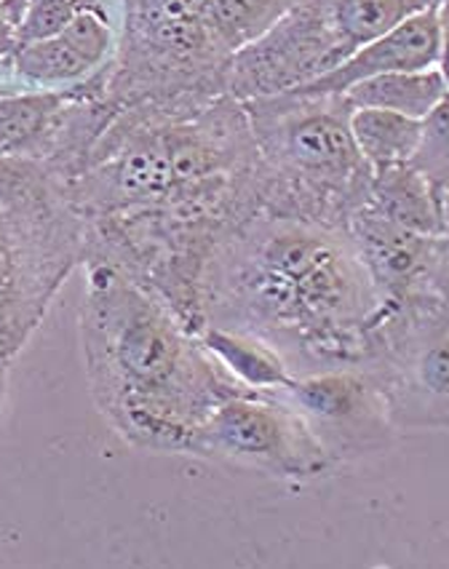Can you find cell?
<instances>
[{
  "label": "cell",
  "instance_id": "cell-1",
  "mask_svg": "<svg viewBox=\"0 0 449 569\" xmlns=\"http://www.w3.org/2000/svg\"><path fill=\"white\" fill-rule=\"evenodd\" d=\"M203 327L257 337L289 372L359 367L380 300L348 228L257 211L211 251Z\"/></svg>",
  "mask_w": 449,
  "mask_h": 569
},
{
  "label": "cell",
  "instance_id": "cell-2",
  "mask_svg": "<svg viewBox=\"0 0 449 569\" xmlns=\"http://www.w3.org/2000/svg\"><path fill=\"white\" fill-rule=\"evenodd\" d=\"M81 346L91 399L131 447L190 455L203 420L241 386L161 297L89 257Z\"/></svg>",
  "mask_w": 449,
  "mask_h": 569
},
{
  "label": "cell",
  "instance_id": "cell-3",
  "mask_svg": "<svg viewBox=\"0 0 449 569\" xmlns=\"http://www.w3.org/2000/svg\"><path fill=\"white\" fill-rule=\"evenodd\" d=\"M241 104L262 158V211L348 228L372 184L351 134L353 104L300 91Z\"/></svg>",
  "mask_w": 449,
  "mask_h": 569
},
{
  "label": "cell",
  "instance_id": "cell-4",
  "mask_svg": "<svg viewBox=\"0 0 449 569\" xmlns=\"http://www.w3.org/2000/svg\"><path fill=\"white\" fill-rule=\"evenodd\" d=\"M230 59L203 22V0H127V38L102 76V97L123 110L228 94Z\"/></svg>",
  "mask_w": 449,
  "mask_h": 569
},
{
  "label": "cell",
  "instance_id": "cell-5",
  "mask_svg": "<svg viewBox=\"0 0 449 569\" xmlns=\"http://www.w3.org/2000/svg\"><path fill=\"white\" fill-rule=\"evenodd\" d=\"M359 367L396 431H449V306L380 310Z\"/></svg>",
  "mask_w": 449,
  "mask_h": 569
},
{
  "label": "cell",
  "instance_id": "cell-6",
  "mask_svg": "<svg viewBox=\"0 0 449 569\" xmlns=\"http://www.w3.org/2000/svg\"><path fill=\"white\" fill-rule=\"evenodd\" d=\"M190 455L295 485L335 471L306 420L268 390H243L214 407L198 428Z\"/></svg>",
  "mask_w": 449,
  "mask_h": 569
},
{
  "label": "cell",
  "instance_id": "cell-7",
  "mask_svg": "<svg viewBox=\"0 0 449 569\" xmlns=\"http://www.w3.org/2000/svg\"><path fill=\"white\" fill-rule=\"evenodd\" d=\"M353 54L332 0H295L292 9L228 68V94L239 102L300 89Z\"/></svg>",
  "mask_w": 449,
  "mask_h": 569
},
{
  "label": "cell",
  "instance_id": "cell-8",
  "mask_svg": "<svg viewBox=\"0 0 449 569\" xmlns=\"http://www.w3.org/2000/svg\"><path fill=\"white\" fill-rule=\"evenodd\" d=\"M268 393L306 420L335 468L388 452L399 436L378 382L361 367L295 375Z\"/></svg>",
  "mask_w": 449,
  "mask_h": 569
},
{
  "label": "cell",
  "instance_id": "cell-9",
  "mask_svg": "<svg viewBox=\"0 0 449 569\" xmlns=\"http://www.w3.org/2000/svg\"><path fill=\"white\" fill-rule=\"evenodd\" d=\"M441 46L439 6L407 17L396 28L382 32L380 38L356 49L332 72L300 86V94H346L348 89L369 78L388 76V72H412L436 68Z\"/></svg>",
  "mask_w": 449,
  "mask_h": 569
},
{
  "label": "cell",
  "instance_id": "cell-10",
  "mask_svg": "<svg viewBox=\"0 0 449 569\" xmlns=\"http://www.w3.org/2000/svg\"><path fill=\"white\" fill-rule=\"evenodd\" d=\"M365 207L372 209L375 214L386 217L388 222L399 224V228L412 230V233H447L441 201L436 198L431 184L422 180L420 171L409 167V163L372 171V184H369Z\"/></svg>",
  "mask_w": 449,
  "mask_h": 569
},
{
  "label": "cell",
  "instance_id": "cell-11",
  "mask_svg": "<svg viewBox=\"0 0 449 569\" xmlns=\"http://www.w3.org/2000/svg\"><path fill=\"white\" fill-rule=\"evenodd\" d=\"M72 99H76V91L0 97V156L51 148L59 121Z\"/></svg>",
  "mask_w": 449,
  "mask_h": 569
},
{
  "label": "cell",
  "instance_id": "cell-12",
  "mask_svg": "<svg viewBox=\"0 0 449 569\" xmlns=\"http://www.w3.org/2000/svg\"><path fill=\"white\" fill-rule=\"evenodd\" d=\"M342 97H346L353 108L391 110L399 112V116L422 121V118L447 97V83L436 68L412 72H388V76L369 78V81L351 86Z\"/></svg>",
  "mask_w": 449,
  "mask_h": 569
},
{
  "label": "cell",
  "instance_id": "cell-13",
  "mask_svg": "<svg viewBox=\"0 0 449 569\" xmlns=\"http://www.w3.org/2000/svg\"><path fill=\"white\" fill-rule=\"evenodd\" d=\"M420 131L422 121L391 110L353 108L351 112L353 142L372 171L412 161L420 142Z\"/></svg>",
  "mask_w": 449,
  "mask_h": 569
},
{
  "label": "cell",
  "instance_id": "cell-14",
  "mask_svg": "<svg viewBox=\"0 0 449 569\" xmlns=\"http://www.w3.org/2000/svg\"><path fill=\"white\" fill-rule=\"evenodd\" d=\"M198 337H201L203 348L249 390L279 388L292 380V372L281 356L257 337L217 327H203Z\"/></svg>",
  "mask_w": 449,
  "mask_h": 569
},
{
  "label": "cell",
  "instance_id": "cell-15",
  "mask_svg": "<svg viewBox=\"0 0 449 569\" xmlns=\"http://www.w3.org/2000/svg\"><path fill=\"white\" fill-rule=\"evenodd\" d=\"M295 0H203V22L228 57L260 41Z\"/></svg>",
  "mask_w": 449,
  "mask_h": 569
},
{
  "label": "cell",
  "instance_id": "cell-16",
  "mask_svg": "<svg viewBox=\"0 0 449 569\" xmlns=\"http://www.w3.org/2000/svg\"><path fill=\"white\" fill-rule=\"evenodd\" d=\"M14 64L19 76L32 83L78 81L86 72L94 70L62 36L19 46L14 51Z\"/></svg>",
  "mask_w": 449,
  "mask_h": 569
},
{
  "label": "cell",
  "instance_id": "cell-17",
  "mask_svg": "<svg viewBox=\"0 0 449 569\" xmlns=\"http://www.w3.org/2000/svg\"><path fill=\"white\" fill-rule=\"evenodd\" d=\"M409 167L420 171L422 180L431 184L436 198L445 203V198L449 193V91L447 97L422 118L420 142L412 161H409Z\"/></svg>",
  "mask_w": 449,
  "mask_h": 569
},
{
  "label": "cell",
  "instance_id": "cell-18",
  "mask_svg": "<svg viewBox=\"0 0 449 569\" xmlns=\"http://www.w3.org/2000/svg\"><path fill=\"white\" fill-rule=\"evenodd\" d=\"M78 11L83 9L70 3V0H30L22 24H19L17 49L19 46L46 41V38H57L72 22Z\"/></svg>",
  "mask_w": 449,
  "mask_h": 569
},
{
  "label": "cell",
  "instance_id": "cell-19",
  "mask_svg": "<svg viewBox=\"0 0 449 569\" xmlns=\"http://www.w3.org/2000/svg\"><path fill=\"white\" fill-rule=\"evenodd\" d=\"M59 36H62L64 41L91 64V68L104 62L112 43L108 19H104V14H99V11H78V14L72 17V22L59 32Z\"/></svg>",
  "mask_w": 449,
  "mask_h": 569
},
{
  "label": "cell",
  "instance_id": "cell-20",
  "mask_svg": "<svg viewBox=\"0 0 449 569\" xmlns=\"http://www.w3.org/2000/svg\"><path fill=\"white\" fill-rule=\"evenodd\" d=\"M439 28H441V46H439V59H436V70L445 78L447 91H449V0L439 3Z\"/></svg>",
  "mask_w": 449,
  "mask_h": 569
},
{
  "label": "cell",
  "instance_id": "cell-21",
  "mask_svg": "<svg viewBox=\"0 0 449 569\" xmlns=\"http://www.w3.org/2000/svg\"><path fill=\"white\" fill-rule=\"evenodd\" d=\"M6 390H9V372H6V367H0V415H3Z\"/></svg>",
  "mask_w": 449,
  "mask_h": 569
},
{
  "label": "cell",
  "instance_id": "cell-22",
  "mask_svg": "<svg viewBox=\"0 0 449 569\" xmlns=\"http://www.w3.org/2000/svg\"><path fill=\"white\" fill-rule=\"evenodd\" d=\"M70 3L81 6L83 11H99V14H102V6H99V0H70Z\"/></svg>",
  "mask_w": 449,
  "mask_h": 569
},
{
  "label": "cell",
  "instance_id": "cell-23",
  "mask_svg": "<svg viewBox=\"0 0 449 569\" xmlns=\"http://www.w3.org/2000/svg\"><path fill=\"white\" fill-rule=\"evenodd\" d=\"M6 94H9V91H6V89H0V97H6Z\"/></svg>",
  "mask_w": 449,
  "mask_h": 569
}]
</instances>
